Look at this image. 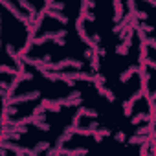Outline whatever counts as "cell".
I'll return each mask as SVG.
<instances>
[{
    "label": "cell",
    "instance_id": "obj_10",
    "mask_svg": "<svg viewBox=\"0 0 156 156\" xmlns=\"http://www.w3.org/2000/svg\"><path fill=\"white\" fill-rule=\"evenodd\" d=\"M105 136H110V130H108V129H98V130L94 132V140H96V141H101Z\"/></svg>",
    "mask_w": 156,
    "mask_h": 156
},
{
    "label": "cell",
    "instance_id": "obj_4",
    "mask_svg": "<svg viewBox=\"0 0 156 156\" xmlns=\"http://www.w3.org/2000/svg\"><path fill=\"white\" fill-rule=\"evenodd\" d=\"M138 70H140V66H129V68L119 75V81H121V83H127L134 73H138Z\"/></svg>",
    "mask_w": 156,
    "mask_h": 156
},
{
    "label": "cell",
    "instance_id": "obj_2",
    "mask_svg": "<svg viewBox=\"0 0 156 156\" xmlns=\"http://www.w3.org/2000/svg\"><path fill=\"white\" fill-rule=\"evenodd\" d=\"M73 134H75V129H73L72 125H70L68 129H64V132H62V134L57 138V147H62V145H64V143H66V141H68V140L73 136Z\"/></svg>",
    "mask_w": 156,
    "mask_h": 156
},
{
    "label": "cell",
    "instance_id": "obj_22",
    "mask_svg": "<svg viewBox=\"0 0 156 156\" xmlns=\"http://www.w3.org/2000/svg\"><path fill=\"white\" fill-rule=\"evenodd\" d=\"M85 57H87V59H92V57H94V51H92L90 48H88V50H85Z\"/></svg>",
    "mask_w": 156,
    "mask_h": 156
},
{
    "label": "cell",
    "instance_id": "obj_21",
    "mask_svg": "<svg viewBox=\"0 0 156 156\" xmlns=\"http://www.w3.org/2000/svg\"><path fill=\"white\" fill-rule=\"evenodd\" d=\"M96 53H98L99 57H105V55H107V50H105V48H98V50H96Z\"/></svg>",
    "mask_w": 156,
    "mask_h": 156
},
{
    "label": "cell",
    "instance_id": "obj_3",
    "mask_svg": "<svg viewBox=\"0 0 156 156\" xmlns=\"http://www.w3.org/2000/svg\"><path fill=\"white\" fill-rule=\"evenodd\" d=\"M41 105H42L46 110H51V112H59V110H61V103H59V101H53V99H42Z\"/></svg>",
    "mask_w": 156,
    "mask_h": 156
},
{
    "label": "cell",
    "instance_id": "obj_1",
    "mask_svg": "<svg viewBox=\"0 0 156 156\" xmlns=\"http://www.w3.org/2000/svg\"><path fill=\"white\" fill-rule=\"evenodd\" d=\"M112 6H114V22H116V24H121L123 19H125V17H123V15H125V13H123V8H125V6H123V2H119V0H114Z\"/></svg>",
    "mask_w": 156,
    "mask_h": 156
},
{
    "label": "cell",
    "instance_id": "obj_19",
    "mask_svg": "<svg viewBox=\"0 0 156 156\" xmlns=\"http://www.w3.org/2000/svg\"><path fill=\"white\" fill-rule=\"evenodd\" d=\"M134 15H136V19H138V20H145V19L149 17L145 11H134Z\"/></svg>",
    "mask_w": 156,
    "mask_h": 156
},
{
    "label": "cell",
    "instance_id": "obj_11",
    "mask_svg": "<svg viewBox=\"0 0 156 156\" xmlns=\"http://www.w3.org/2000/svg\"><path fill=\"white\" fill-rule=\"evenodd\" d=\"M0 72H4V73H8V75H13V77H17L20 72H19V68H9L8 64H2L0 66Z\"/></svg>",
    "mask_w": 156,
    "mask_h": 156
},
{
    "label": "cell",
    "instance_id": "obj_23",
    "mask_svg": "<svg viewBox=\"0 0 156 156\" xmlns=\"http://www.w3.org/2000/svg\"><path fill=\"white\" fill-rule=\"evenodd\" d=\"M147 66H151V68H154V70H156V61L149 59V61H147Z\"/></svg>",
    "mask_w": 156,
    "mask_h": 156
},
{
    "label": "cell",
    "instance_id": "obj_6",
    "mask_svg": "<svg viewBox=\"0 0 156 156\" xmlns=\"http://www.w3.org/2000/svg\"><path fill=\"white\" fill-rule=\"evenodd\" d=\"M44 9H46V15H48V17H51V19L59 20L61 24H66V22H68V19H66V17H64L62 13H59V11H51V9H48L46 6H44Z\"/></svg>",
    "mask_w": 156,
    "mask_h": 156
},
{
    "label": "cell",
    "instance_id": "obj_24",
    "mask_svg": "<svg viewBox=\"0 0 156 156\" xmlns=\"http://www.w3.org/2000/svg\"><path fill=\"white\" fill-rule=\"evenodd\" d=\"M151 98H152V99H154V101H156V90H154V92H152V94H151Z\"/></svg>",
    "mask_w": 156,
    "mask_h": 156
},
{
    "label": "cell",
    "instance_id": "obj_9",
    "mask_svg": "<svg viewBox=\"0 0 156 156\" xmlns=\"http://www.w3.org/2000/svg\"><path fill=\"white\" fill-rule=\"evenodd\" d=\"M149 141V136H130L129 138V143H132V145H143V143H147Z\"/></svg>",
    "mask_w": 156,
    "mask_h": 156
},
{
    "label": "cell",
    "instance_id": "obj_18",
    "mask_svg": "<svg viewBox=\"0 0 156 156\" xmlns=\"http://www.w3.org/2000/svg\"><path fill=\"white\" fill-rule=\"evenodd\" d=\"M141 98H143V94H141V90H138L136 94H132V96H130V101L136 105V101H138V99H141Z\"/></svg>",
    "mask_w": 156,
    "mask_h": 156
},
{
    "label": "cell",
    "instance_id": "obj_12",
    "mask_svg": "<svg viewBox=\"0 0 156 156\" xmlns=\"http://www.w3.org/2000/svg\"><path fill=\"white\" fill-rule=\"evenodd\" d=\"M90 68L94 70V73H99L98 70H99V55L98 53H94V57L90 59Z\"/></svg>",
    "mask_w": 156,
    "mask_h": 156
},
{
    "label": "cell",
    "instance_id": "obj_5",
    "mask_svg": "<svg viewBox=\"0 0 156 156\" xmlns=\"http://www.w3.org/2000/svg\"><path fill=\"white\" fill-rule=\"evenodd\" d=\"M151 121V116L149 114H145V112H140V114H136L134 118H130V123L136 127V125H140V123H149Z\"/></svg>",
    "mask_w": 156,
    "mask_h": 156
},
{
    "label": "cell",
    "instance_id": "obj_13",
    "mask_svg": "<svg viewBox=\"0 0 156 156\" xmlns=\"http://www.w3.org/2000/svg\"><path fill=\"white\" fill-rule=\"evenodd\" d=\"M81 112H83V116H87V118H98V116H99L98 110H94V108H87V107H81Z\"/></svg>",
    "mask_w": 156,
    "mask_h": 156
},
{
    "label": "cell",
    "instance_id": "obj_8",
    "mask_svg": "<svg viewBox=\"0 0 156 156\" xmlns=\"http://www.w3.org/2000/svg\"><path fill=\"white\" fill-rule=\"evenodd\" d=\"M130 42H132V39H125V42H123V44H118L116 51H118L119 55H127V53H129V48L132 46Z\"/></svg>",
    "mask_w": 156,
    "mask_h": 156
},
{
    "label": "cell",
    "instance_id": "obj_17",
    "mask_svg": "<svg viewBox=\"0 0 156 156\" xmlns=\"http://www.w3.org/2000/svg\"><path fill=\"white\" fill-rule=\"evenodd\" d=\"M17 114V107H4V116H15Z\"/></svg>",
    "mask_w": 156,
    "mask_h": 156
},
{
    "label": "cell",
    "instance_id": "obj_14",
    "mask_svg": "<svg viewBox=\"0 0 156 156\" xmlns=\"http://www.w3.org/2000/svg\"><path fill=\"white\" fill-rule=\"evenodd\" d=\"M48 149H50V143H48V141H39V143L33 147V151H35L37 154L42 152V151H48Z\"/></svg>",
    "mask_w": 156,
    "mask_h": 156
},
{
    "label": "cell",
    "instance_id": "obj_15",
    "mask_svg": "<svg viewBox=\"0 0 156 156\" xmlns=\"http://www.w3.org/2000/svg\"><path fill=\"white\" fill-rule=\"evenodd\" d=\"M132 108H134V103H132L130 99H129V101H125V105H123V114L129 118V116L132 114Z\"/></svg>",
    "mask_w": 156,
    "mask_h": 156
},
{
    "label": "cell",
    "instance_id": "obj_20",
    "mask_svg": "<svg viewBox=\"0 0 156 156\" xmlns=\"http://www.w3.org/2000/svg\"><path fill=\"white\" fill-rule=\"evenodd\" d=\"M114 138H116L118 141H121V143H123V141L127 140V136H125V132H121V130H119V132H116V134H114Z\"/></svg>",
    "mask_w": 156,
    "mask_h": 156
},
{
    "label": "cell",
    "instance_id": "obj_16",
    "mask_svg": "<svg viewBox=\"0 0 156 156\" xmlns=\"http://www.w3.org/2000/svg\"><path fill=\"white\" fill-rule=\"evenodd\" d=\"M140 30L147 35V33H152L154 31V26H151V24H140Z\"/></svg>",
    "mask_w": 156,
    "mask_h": 156
},
{
    "label": "cell",
    "instance_id": "obj_7",
    "mask_svg": "<svg viewBox=\"0 0 156 156\" xmlns=\"http://www.w3.org/2000/svg\"><path fill=\"white\" fill-rule=\"evenodd\" d=\"M88 152V149H62L64 156H85Z\"/></svg>",
    "mask_w": 156,
    "mask_h": 156
}]
</instances>
